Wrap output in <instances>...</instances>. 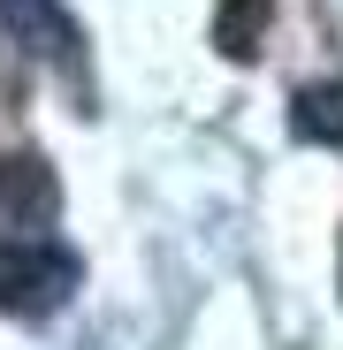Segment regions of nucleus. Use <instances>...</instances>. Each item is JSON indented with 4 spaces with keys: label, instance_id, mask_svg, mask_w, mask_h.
Instances as JSON below:
<instances>
[{
    "label": "nucleus",
    "instance_id": "obj_4",
    "mask_svg": "<svg viewBox=\"0 0 343 350\" xmlns=\"http://www.w3.org/2000/svg\"><path fill=\"white\" fill-rule=\"evenodd\" d=\"M267 16H275V0H221V16H214V46L229 53V62H252Z\"/></svg>",
    "mask_w": 343,
    "mask_h": 350
},
{
    "label": "nucleus",
    "instance_id": "obj_1",
    "mask_svg": "<svg viewBox=\"0 0 343 350\" xmlns=\"http://www.w3.org/2000/svg\"><path fill=\"white\" fill-rule=\"evenodd\" d=\"M77 289V259L46 237H8L0 244V305L8 312H53Z\"/></svg>",
    "mask_w": 343,
    "mask_h": 350
},
{
    "label": "nucleus",
    "instance_id": "obj_3",
    "mask_svg": "<svg viewBox=\"0 0 343 350\" xmlns=\"http://www.w3.org/2000/svg\"><path fill=\"white\" fill-rule=\"evenodd\" d=\"M0 23H8L16 38H31L38 53H69V46H77L69 16L53 8V0H0Z\"/></svg>",
    "mask_w": 343,
    "mask_h": 350
},
{
    "label": "nucleus",
    "instance_id": "obj_2",
    "mask_svg": "<svg viewBox=\"0 0 343 350\" xmlns=\"http://www.w3.org/2000/svg\"><path fill=\"white\" fill-rule=\"evenodd\" d=\"M290 137L298 145H343V84H305L290 99Z\"/></svg>",
    "mask_w": 343,
    "mask_h": 350
}]
</instances>
